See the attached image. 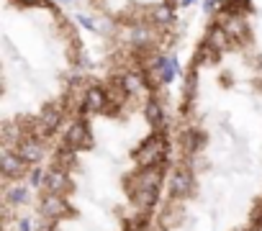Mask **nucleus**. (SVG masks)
I'll return each instance as SVG.
<instances>
[{
  "label": "nucleus",
  "instance_id": "nucleus-4",
  "mask_svg": "<svg viewBox=\"0 0 262 231\" xmlns=\"http://www.w3.org/2000/svg\"><path fill=\"white\" fill-rule=\"evenodd\" d=\"M77 6L103 34V47H144L170 57L185 0H77Z\"/></svg>",
  "mask_w": 262,
  "mask_h": 231
},
{
  "label": "nucleus",
  "instance_id": "nucleus-5",
  "mask_svg": "<svg viewBox=\"0 0 262 231\" xmlns=\"http://www.w3.org/2000/svg\"><path fill=\"white\" fill-rule=\"evenodd\" d=\"M201 31L262 75V0H213Z\"/></svg>",
  "mask_w": 262,
  "mask_h": 231
},
{
  "label": "nucleus",
  "instance_id": "nucleus-1",
  "mask_svg": "<svg viewBox=\"0 0 262 231\" xmlns=\"http://www.w3.org/2000/svg\"><path fill=\"white\" fill-rule=\"evenodd\" d=\"M167 54L103 47L72 119L24 193L26 231H155L175 165Z\"/></svg>",
  "mask_w": 262,
  "mask_h": 231
},
{
  "label": "nucleus",
  "instance_id": "nucleus-3",
  "mask_svg": "<svg viewBox=\"0 0 262 231\" xmlns=\"http://www.w3.org/2000/svg\"><path fill=\"white\" fill-rule=\"evenodd\" d=\"M98 62L62 0H0L3 195L26 193Z\"/></svg>",
  "mask_w": 262,
  "mask_h": 231
},
{
  "label": "nucleus",
  "instance_id": "nucleus-2",
  "mask_svg": "<svg viewBox=\"0 0 262 231\" xmlns=\"http://www.w3.org/2000/svg\"><path fill=\"white\" fill-rule=\"evenodd\" d=\"M155 231H262V75L206 31L175 90V165Z\"/></svg>",
  "mask_w": 262,
  "mask_h": 231
}]
</instances>
